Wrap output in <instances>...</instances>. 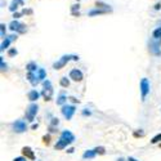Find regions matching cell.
I'll return each instance as SVG.
<instances>
[{
	"label": "cell",
	"mask_w": 161,
	"mask_h": 161,
	"mask_svg": "<svg viewBox=\"0 0 161 161\" xmlns=\"http://www.w3.org/2000/svg\"><path fill=\"white\" fill-rule=\"evenodd\" d=\"M71 59H74V61H77V59H79V57H77V56H70V54H68V56H63L62 58H59L58 62H56V63L53 65V68H54V70H61L62 67L66 66V65L71 61Z\"/></svg>",
	"instance_id": "6da1fadb"
},
{
	"label": "cell",
	"mask_w": 161,
	"mask_h": 161,
	"mask_svg": "<svg viewBox=\"0 0 161 161\" xmlns=\"http://www.w3.org/2000/svg\"><path fill=\"white\" fill-rule=\"evenodd\" d=\"M44 89L43 92H41V95L44 97V99L45 101H50L53 98V88H52V83L49 81V80H45L44 81Z\"/></svg>",
	"instance_id": "7a4b0ae2"
},
{
	"label": "cell",
	"mask_w": 161,
	"mask_h": 161,
	"mask_svg": "<svg viewBox=\"0 0 161 161\" xmlns=\"http://www.w3.org/2000/svg\"><path fill=\"white\" fill-rule=\"evenodd\" d=\"M37 110H39V106L36 103H31L27 107V110H26V119H27V121H30V123L34 121V117L37 114Z\"/></svg>",
	"instance_id": "3957f363"
},
{
	"label": "cell",
	"mask_w": 161,
	"mask_h": 161,
	"mask_svg": "<svg viewBox=\"0 0 161 161\" xmlns=\"http://www.w3.org/2000/svg\"><path fill=\"white\" fill-rule=\"evenodd\" d=\"M61 111H62V115H63L67 120H71L74 114H75L76 108H75V106H68V104H65V106L62 107Z\"/></svg>",
	"instance_id": "277c9868"
},
{
	"label": "cell",
	"mask_w": 161,
	"mask_h": 161,
	"mask_svg": "<svg viewBox=\"0 0 161 161\" xmlns=\"http://www.w3.org/2000/svg\"><path fill=\"white\" fill-rule=\"evenodd\" d=\"M141 93H142V101H146V97L150 93V83H148V80L146 77L141 80Z\"/></svg>",
	"instance_id": "5b68a950"
},
{
	"label": "cell",
	"mask_w": 161,
	"mask_h": 161,
	"mask_svg": "<svg viewBox=\"0 0 161 161\" xmlns=\"http://www.w3.org/2000/svg\"><path fill=\"white\" fill-rule=\"evenodd\" d=\"M12 126H13V130L16 133H23V132H26V129H27V125H26V123L23 120L14 121Z\"/></svg>",
	"instance_id": "8992f818"
},
{
	"label": "cell",
	"mask_w": 161,
	"mask_h": 161,
	"mask_svg": "<svg viewBox=\"0 0 161 161\" xmlns=\"http://www.w3.org/2000/svg\"><path fill=\"white\" fill-rule=\"evenodd\" d=\"M9 28L12 31H17L19 32V34H23V32H26V26L25 25H21L19 22H17V21H12L9 23Z\"/></svg>",
	"instance_id": "52a82bcc"
},
{
	"label": "cell",
	"mask_w": 161,
	"mask_h": 161,
	"mask_svg": "<svg viewBox=\"0 0 161 161\" xmlns=\"http://www.w3.org/2000/svg\"><path fill=\"white\" fill-rule=\"evenodd\" d=\"M70 79H72L74 81H81V80L84 79V75H83V72L80 70L74 68V70H71V72H70Z\"/></svg>",
	"instance_id": "ba28073f"
},
{
	"label": "cell",
	"mask_w": 161,
	"mask_h": 161,
	"mask_svg": "<svg viewBox=\"0 0 161 161\" xmlns=\"http://www.w3.org/2000/svg\"><path fill=\"white\" fill-rule=\"evenodd\" d=\"M68 144H70V142L66 141L65 138H62V137H61V138H59V141L56 143L54 148H56V150H63V148H66Z\"/></svg>",
	"instance_id": "9c48e42d"
},
{
	"label": "cell",
	"mask_w": 161,
	"mask_h": 161,
	"mask_svg": "<svg viewBox=\"0 0 161 161\" xmlns=\"http://www.w3.org/2000/svg\"><path fill=\"white\" fill-rule=\"evenodd\" d=\"M22 153H23V156H25L26 159L35 160V155H34V152H32V150L30 147H23L22 148Z\"/></svg>",
	"instance_id": "30bf717a"
},
{
	"label": "cell",
	"mask_w": 161,
	"mask_h": 161,
	"mask_svg": "<svg viewBox=\"0 0 161 161\" xmlns=\"http://www.w3.org/2000/svg\"><path fill=\"white\" fill-rule=\"evenodd\" d=\"M62 138H65L66 139V141H68L70 143H72L74 141H75V135H74L72 133L70 132V130H63V132H62Z\"/></svg>",
	"instance_id": "8fae6325"
},
{
	"label": "cell",
	"mask_w": 161,
	"mask_h": 161,
	"mask_svg": "<svg viewBox=\"0 0 161 161\" xmlns=\"http://www.w3.org/2000/svg\"><path fill=\"white\" fill-rule=\"evenodd\" d=\"M14 39H17V36H9V37H5V40L1 43V50L7 49V48L9 46L10 41H12V40H14Z\"/></svg>",
	"instance_id": "7c38bea8"
},
{
	"label": "cell",
	"mask_w": 161,
	"mask_h": 161,
	"mask_svg": "<svg viewBox=\"0 0 161 161\" xmlns=\"http://www.w3.org/2000/svg\"><path fill=\"white\" fill-rule=\"evenodd\" d=\"M39 92H36V90H31L30 93L27 94V97H28V99L31 101V102H35V101H37L39 99Z\"/></svg>",
	"instance_id": "4fadbf2b"
},
{
	"label": "cell",
	"mask_w": 161,
	"mask_h": 161,
	"mask_svg": "<svg viewBox=\"0 0 161 161\" xmlns=\"http://www.w3.org/2000/svg\"><path fill=\"white\" fill-rule=\"evenodd\" d=\"M19 5H23V0H13V3L10 4V7H9V9L12 12H14L17 9V8L19 7Z\"/></svg>",
	"instance_id": "5bb4252c"
},
{
	"label": "cell",
	"mask_w": 161,
	"mask_h": 161,
	"mask_svg": "<svg viewBox=\"0 0 161 161\" xmlns=\"http://www.w3.org/2000/svg\"><path fill=\"white\" fill-rule=\"evenodd\" d=\"M45 70H44V68H39L37 70V81H41V80H44L45 79Z\"/></svg>",
	"instance_id": "9a60e30c"
},
{
	"label": "cell",
	"mask_w": 161,
	"mask_h": 161,
	"mask_svg": "<svg viewBox=\"0 0 161 161\" xmlns=\"http://www.w3.org/2000/svg\"><path fill=\"white\" fill-rule=\"evenodd\" d=\"M27 79H28V81H30V83H31V84H32V85H34V86H35V85H36V84H37V83H39V81H37V80H35V79H37V77H35V75H34V72H28V74H27Z\"/></svg>",
	"instance_id": "2e32d148"
},
{
	"label": "cell",
	"mask_w": 161,
	"mask_h": 161,
	"mask_svg": "<svg viewBox=\"0 0 161 161\" xmlns=\"http://www.w3.org/2000/svg\"><path fill=\"white\" fill-rule=\"evenodd\" d=\"M94 156H95V151H94V150L85 151L84 155H83V157H84V159H93Z\"/></svg>",
	"instance_id": "e0dca14e"
},
{
	"label": "cell",
	"mask_w": 161,
	"mask_h": 161,
	"mask_svg": "<svg viewBox=\"0 0 161 161\" xmlns=\"http://www.w3.org/2000/svg\"><path fill=\"white\" fill-rule=\"evenodd\" d=\"M26 68H27L28 72H35V71H37V70H39L37 66H36V63H34V62H30Z\"/></svg>",
	"instance_id": "ac0fdd59"
},
{
	"label": "cell",
	"mask_w": 161,
	"mask_h": 161,
	"mask_svg": "<svg viewBox=\"0 0 161 161\" xmlns=\"http://www.w3.org/2000/svg\"><path fill=\"white\" fill-rule=\"evenodd\" d=\"M107 9H95V10H90L89 12V16H95V14H104L107 13Z\"/></svg>",
	"instance_id": "d6986e66"
},
{
	"label": "cell",
	"mask_w": 161,
	"mask_h": 161,
	"mask_svg": "<svg viewBox=\"0 0 161 161\" xmlns=\"http://www.w3.org/2000/svg\"><path fill=\"white\" fill-rule=\"evenodd\" d=\"M152 35H153V37H155V39H157V40H161V27H159V28L155 30L153 34H152Z\"/></svg>",
	"instance_id": "ffe728a7"
},
{
	"label": "cell",
	"mask_w": 161,
	"mask_h": 161,
	"mask_svg": "<svg viewBox=\"0 0 161 161\" xmlns=\"http://www.w3.org/2000/svg\"><path fill=\"white\" fill-rule=\"evenodd\" d=\"M66 101H67L66 95H65V94H59V97H58V99H57V104H63Z\"/></svg>",
	"instance_id": "44dd1931"
},
{
	"label": "cell",
	"mask_w": 161,
	"mask_h": 161,
	"mask_svg": "<svg viewBox=\"0 0 161 161\" xmlns=\"http://www.w3.org/2000/svg\"><path fill=\"white\" fill-rule=\"evenodd\" d=\"M59 84H61L63 88H67L68 85H70V81L67 80V77H62L61 79V81H59Z\"/></svg>",
	"instance_id": "7402d4cb"
},
{
	"label": "cell",
	"mask_w": 161,
	"mask_h": 161,
	"mask_svg": "<svg viewBox=\"0 0 161 161\" xmlns=\"http://www.w3.org/2000/svg\"><path fill=\"white\" fill-rule=\"evenodd\" d=\"M160 141H161V134H157L156 137H153V138H152L151 142L155 144V143H157V142H160Z\"/></svg>",
	"instance_id": "603a6c76"
},
{
	"label": "cell",
	"mask_w": 161,
	"mask_h": 161,
	"mask_svg": "<svg viewBox=\"0 0 161 161\" xmlns=\"http://www.w3.org/2000/svg\"><path fill=\"white\" fill-rule=\"evenodd\" d=\"M94 151H95V153H99V155H103L104 152H106L104 151V147H97Z\"/></svg>",
	"instance_id": "cb8c5ba5"
},
{
	"label": "cell",
	"mask_w": 161,
	"mask_h": 161,
	"mask_svg": "<svg viewBox=\"0 0 161 161\" xmlns=\"http://www.w3.org/2000/svg\"><path fill=\"white\" fill-rule=\"evenodd\" d=\"M43 141H44V144H46V146H48V144L50 143V142H49V141H50V137H49V135L43 137Z\"/></svg>",
	"instance_id": "d4e9b609"
},
{
	"label": "cell",
	"mask_w": 161,
	"mask_h": 161,
	"mask_svg": "<svg viewBox=\"0 0 161 161\" xmlns=\"http://www.w3.org/2000/svg\"><path fill=\"white\" fill-rule=\"evenodd\" d=\"M59 124V121H58V119H52V125H50V128H53L54 126V125H58Z\"/></svg>",
	"instance_id": "484cf974"
},
{
	"label": "cell",
	"mask_w": 161,
	"mask_h": 161,
	"mask_svg": "<svg viewBox=\"0 0 161 161\" xmlns=\"http://www.w3.org/2000/svg\"><path fill=\"white\" fill-rule=\"evenodd\" d=\"M8 54H9V56H14V54H17V50H16V49H10L9 52H8Z\"/></svg>",
	"instance_id": "4316f807"
},
{
	"label": "cell",
	"mask_w": 161,
	"mask_h": 161,
	"mask_svg": "<svg viewBox=\"0 0 161 161\" xmlns=\"http://www.w3.org/2000/svg\"><path fill=\"white\" fill-rule=\"evenodd\" d=\"M5 68H7V65H4V59L1 57V70H5Z\"/></svg>",
	"instance_id": "83f0119b"
},
{
	"label": "cell",
	"mask_w": 161,
	"mask_h": 161,
	"mask_svg": "<svg viewBox=\"0 0 161 161\" xmlns=\"http://www.w3.org/2000/svg\"><path fill=\"white\" fill-rule=\"evenodd\" d=\"M14 161H26V157H17L14 159Z\"/></svg>",
	"instance_id": "f1b7e54d"
},
{
	"label": "cell",
	"mask_w": 161,
	"mask_h": 161,
	"mask_svg": "<svg viewBox=\"0 0 161 161\" xmlns=\"http://www.w3.org/2000/svg\"><path fill=\"white\" fill-rule=\"evenodd\" d=\"M86 110H88V108H85L84 111H83V115H85V116L88 115V116H89V115H90V111H86Z\"/></svg>",
	"instance_id": "f546056e"
},
{
	"label": "cell",
	"mask_w": 161,
	"mask_h": 161,
	"mask_svg": "<svg viewBox=\"0 0 161 161\" xmlns=\"http://www.w3.org/2000/svg\"><path fill=\"white\" fill-rule=\"evenodd\" d=\"M4 31H5V26L1 25V36H4Z\"/></svg>",
	"instance_id": "4dcf8cb0"
},
{
	"label": "cell",
	"mask_w": 161,
	"mask_h": 161,
	"mask_svg": "<svg viewBox=\"0 0 161 161\" xmlns=\"http://www.w3.org/2000/svg\"><path fill=\"white\" fill-rule=\"evenodd\" d=\"M128 161H138V160H135L134 157H129V159H128Z\"/></svg>",
	"instance_id": "1f68e13d"
},
{
	"label": "cell",
	"mask_w": 161,
	"mask_h": 161,
	"mask_svg": "<svg viewBox=\"0 0 161 161\" xmlns=\"http://www.w3.org/2000/svg\"><path fill=\"white\" fill-rule=\"evenodd\" d=\"M68 153H72V152H74V148H68Z\"/></svg>",
	"instance_id": "d6a6232c"
},
{
	"label": "cell",
	"mask_w": 161,
	"mask_h": 161,
	"mask_svg": "<svg viewBox=\"0 0 161 161\" xmlns=\"http://www.w3.org/2000/svg\"><path fill=\"white\" fill-rule=\"evenodd\" d=\"M119 161H124V160H123V159H120V160H119Z\"/></svg>",
	"instance_id": "836d02e7"
}]
</instances>
